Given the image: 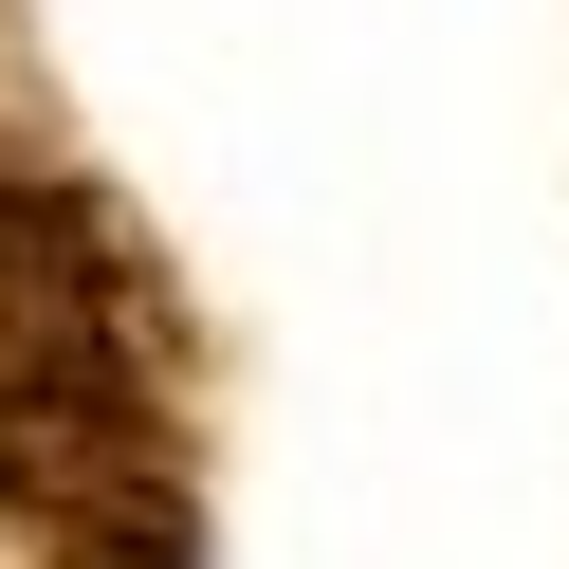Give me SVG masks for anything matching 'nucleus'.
Instances as JSON below:
<instances>
[{
	"mask_svg": "<svg viewBox=\"0 0 569 569\" xmlns=\"http://www.w3.org/2000/svg\"><path fill=\"white\" fill-rule=\"evenodd\" d=\"M0 515L38 569L202 551L184 496V312L74 166L0 148Z\"/></svg>",
	"mask_w": 569,
	"mask_h": 569,
	"instance_id": "nucleus-1",
	"label": "nucleus"
}]
</instances>
